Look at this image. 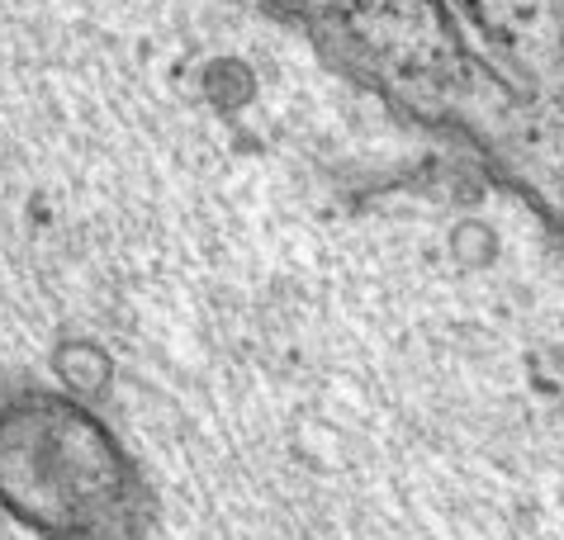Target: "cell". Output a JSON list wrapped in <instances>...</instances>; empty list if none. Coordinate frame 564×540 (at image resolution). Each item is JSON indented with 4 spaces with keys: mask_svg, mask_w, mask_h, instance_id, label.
Returning a JSON list of instances; mask_svg holds the SVG:
<instances>
[{
    "mask_svg": "<svg viewBox=\"0 0 564 540\" xmlns=\"http://www.w3.org/2000/svg\"><path fill=\"white\" fill-rule=\"evenodd\" d=\"M115 494V451L82 408L0 385V512L48 540H90Z\"/></svg>",
    "mask_w": 564,
    "mask_h": 540,
    "instance_id": "cell-1",
    "label": "cell"
}]
</instances>
